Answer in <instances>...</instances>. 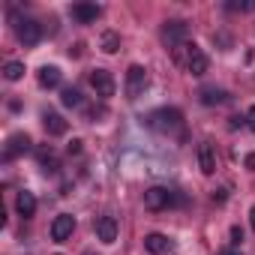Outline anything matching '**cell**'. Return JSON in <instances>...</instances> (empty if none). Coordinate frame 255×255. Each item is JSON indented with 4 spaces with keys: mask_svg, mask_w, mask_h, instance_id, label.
Here are the masks:
<instances>
[{
    "mask_svg": "<svg viewBox=\"0 0 255 255\" xmlns=\"http://www.w3.org/2000/svg\"><path fill=\"white\" fill-rule=\"evenodd\" d=\"M78 150H81V141H78V138H75V141H69V153H78Z\"/></svg>",
    "mask_w": 255,
    "mask_h": 255,
    "instance_id": "25",
    "label": "cell"
},
{
    "mask_svg": "<svg viewBox=\"0 0 255 255\" xmlns=\"http://www.w3.org/2000/svg\"><path fill=\"white\" fill-rule=\"evenodd\" d=\"M99 15H102V6H96V3H75L72 6V18H78L81 24H93Z\"/></svg>",
    "mask_w": 255,
    "mask_h": 255,
    "instance_id": "10",
    "label": "cell"
},
{
    "mask_svg": "<svg viewBox=\"0 0 255 255\" xmlns=\"http://www.w3.org/2000/svg\"><path fill=\"white\" fill-rule=\"evenodd\" d=\"M240 240H243V228L234 225V228H231V243H240Z\"/></svg>",
    "mask_w": 255,
    "mask_h": 255,
    "instance_id": "22",
    "label": "cell"
},
{
    "mask_svg": "<svg viewBox=\"0 0 255 255\" xmlns=\"http://www.w3.org/2000/svg\"><path fill=\"white\" fill-rule=\"evenodd\" d=\"M39 165H42V171H48V174H54L60 165H57V156H54V150L51 147H39Z\"/></svg>",
    "mask_w": 255,
    "mask_h": 255,
    "instance_id": "17",
    "label": "cell"
},
{
    "mask_svg": "<svg viewBox=\"0 0 255 255\" xmlns=\"http://www.w3.org/2000/svg\"><path fill=\"white\" fill-rule=\"evenodd\" d=\"M147 126L153 132H162V135H174L183 129V114L177 108H156L150 117H147Z\"/></svg>",
    "mask_w": 255,
    "mask_h": 255,
    "instance_id": "1",
    "label": "cell"
},
{
    "mask_svg": "<svg viewBox=\"0 0 255 255\" xmlns=\"http://www.w3.org/2000/svg\"><path fill=\"white\" fill-rule=\"evenodd\" d=\"M90 87L96 90L99 99H111L114 90H117V84H114V78H111L108 69H93V72H90Z\"/></svg>",
    "mask_w": 255,
    "mask_h": 255,
    "instance_id": "4",
    "label": "cell"
},
{
    "mask_svg": "<svg viewBox=\"0 0 255 255\" xmlns=\"http://www.w3.org/2000/svg\"><path fill=\"white\" fill-rule=\"evenodd\" d=\"M27 150H30V138H27L24 132H15V135H9V141H6L3 159H15V156H21V153H27Z\"/></svg>",
    "mask_w": 255,
    "mask_h": 255,
    "instance_id": "8",
    "label": "cell"
},
{
    "mask_svg": "<svg viewBox=\"0 0 255 255\" xmlns=\"http://www.w3.org/2000/svg\"><path fill=\"white\" fill-rule=\"evenodd\" d=\"M249 222H252V231H255V207L249 210Z\"/></svg>",
    "mask_w": 255,
    "mask_h": 255,
    "instance_id": "27",
    "label": "cell"
},
{
    "mask_svg": "<svg viewBox=\"0 0 255 255\" xmlns=\"http://www.w3.org/2000/svg\"><path fill=\"white\" fill-rule=\"evenodd\" d=\"M3 75H6L9 81H18V78L24 75V63H21V60H9V63L3 66Z\"/></svg>",
    "mask_w": 255,
    "mask_h": 255,
    "instance_id": "18",
    "label": "cell"
},
{
    "mask_svg": "<svg viewBox=\"0 0 255 255\" xmlns=\"http://www.w3.org/2000/svg\"><path fill=\"white\" fill-rule=\"evenodd\" d=\"M198 96H201V105H219V102L228 99V93H225L222 87H204Z\"/></svg>",
    "mask_w": 255,
    "mask_h": 255,
    "instance_id": "16",
    "label": "cell"
},
{
    "mask_svg": "<svg viewBox=\"0 0 255 255\" xmlns=\"http://www.w3.org/2000/svg\"><path fill=\"white\" fill-rule=\"evenodd\" d=\"M60 102H63L66 108H78V105H81V93H78L75 87H66V90L60 93Z\"/></svg>",
    "mask_w": 255,
    "mask_h": 255,
    "instance_id": "19",
    "label": "cell"
},
{
    "mask_svg": "<svg viewBox=\"0 0 255 255\" xmlns=\"http://www.w3.org/2000/svg\"><path fill=\"white\" fill-rule=\"evenodd\" d=\"M84 255H96V252H84Z\"/></svg>",
    "mask_w": 255,
    "mask_h": 255,
    "instance_id": "28",
    "label": "cell"
},
{
    "mask_svg": "<svg viewBox=\"0 0 255 255\" xmlns=\"http://www.w3.org/2000/svg\"><path fill=\"white\" fill-rule=\"evenodd\" d=\"M174 204H183V198H180L174 189L150 186V189L144 192V207H147V210H165V207H174Z\"/></svg>",
    "mask_w": 255,
    "mask_h": 255,
    "instance_id": "2",
    "label": "cell"
},
{
    "mask_svg": "<svg viewBox=\"0 0 255 255\" xmlns=\"http://www.w3.org/2000/svg\"><path fill=\"white\" fill-rule=\"evenodd\" d=\"M243 162H246V168H249V171H255V153H249Z\"/></svg>",
    "mask_w": 255,
    "mask_h": 255,
    "instance_id": "24",
    "label": "cell"
},
{
    "mask_svg": "<svg viewBox=\"0 0 255 255\" xmlns=\"http://www.w3.org/2000/svg\"><path fill=\"white\" fill-rule=\"evenodd\" d=\"M72 231H75V216H72V213H60V216H54V222H51V240L63 243V240L72 237Z\"/></svg>",
    "mask_w": 255,
    "mask_h": 255,
    "instance_id": "6",
    "label": "cell"
},
{
    "mask_svg": "<svg viewBox=\"0 0 255 255\" xmlns=\"http://www.w3.org/2000/svg\"><path fill=\"white\" fill-rule=\"evenodd\" d=\"M93 228H96V237L102 243H114L117 240V219L114 216H99Z\"/></svg>",
    "mask_w": 255,
    "mask_h": 255,
    "instance_id": "9",
    "label": "cell"
},
{
    "mask_svg": "<svg viewBox=\"0 0 255 255\" xmlns=\"http://www.w3.org/2000/svg\"><path fill=\"white\" fill-rule=\"evenodd\" d=\"M60 78H63V72H60L57 66H42V69H39V84H42V87H48V90H51V87H57V84H60Z\"/></svg>",
    "mask_w": 255,
    "mask_h": 255,
    "instance_id": "15",
    "label": "cell"
},
{
    "mask_svg": "<svg viewBox=\"0 0 255 255\" xmlns=\"http://www.w3.org/2000/svg\"><path fill=\"white\" fill-rule=\"evenodd\" d=\"M117 48H120V36H117V33H111V30H108V33H102V51H105V54H114Z\"/></svg>",
    "mask_w": 255,
    "mask_h": 255,
    "instance_id": "20",
    "label": "cell"
},
{
    "mask_svg": "<svg viewBox=\"0 0 255 255\" xmlns=\"http://www.w3.org/2000/svg\"><path fill=\"white\" fill-rule=\"evenodd\" d=\"M15 36H18L24 45H36L39 36H42V24H39L36 18H21V21L15 24Z\"/></svg>",
    "mask_w": 255,
    "mask_h": 255,
    "instance_id": "5",
    "label": "cell"
},
{
    "mask_svg": "<svg viewBox=\"0 0 255 255\" xmlns=\"http://www.w3.org/2000/svg\"><path fill=\"white\" fill-rule=\"evenodd\" d=\"M219 255H243V252H237V249H222Z\"/></svg>",
    "mask_w": 255,
    "mask_h": 255,
    "instance_id": "26",
    "label": "cell"
},
{
    "mask_svg": "<svg viewBox=\"0 0 255 255\" xmlns=\"http://www.w3.org/2000/svg\"><path fill=\"white\" fill-rule=\"evenodd\" d=\"M42 126H45L48 135H63L66 132V120L57 111H42Z\"/></svg>",
    "mask_w": 255,
    "mask_h": 255,
    "instance_id": "12",
    "label": "cell"
},
{
    "mask_svg": "<svg viewBox=\"0 0 255 255\" xmlns=\"http://www.w3.org/2000/svg\"><path fill=\"white\" fill-rule=\"evenodd\" d=\"M144 87H147V69L138 66V63H132L129 69H126V96L138 99L144 93Z\"/></svg>",
    "mask_w": 255,
    "mask_h": 255,
    "instance_id": "3",
    "label": "cell"
},
{
    "mask_svg": "<svg viewBox=\"0 0 255 255\" xmlns=\"http://www.w3.org/2000/svg\"><path fill=\"white\" fill-rule=\"evenodd\" d=\"M15 210H18L24 219H30V216L36 213V195L27 192V189H21V192L15 195Z\"/></svg>",
    "mask_w": 255,
    "mask_h": 255,
    "instance_id": "13",
    "label": "cell"
},
{
    "mask_svg": "<svg viewBox=\"0 0 255 255\" xmlns=\"http://www.w3.org/2000/svg\"><path fill=\"white\" fill-rule=\"evenodd\" d=\"M225 198H228V189H216L213 192V201H225Z\"/></svg>",
    "mask_w": 255,
    "mask_h": 255,
    "instance_id": "23",
    "label": "cell"
},
{
    "mask_svg": "<svg viewBox=\"0 0 255 255\" xmlns=\"http://www.w3.org/2000/svg\"><path fill=\"white\" fill-rule=\"evenodd\" d=\"M144 249L150 255H165L168 252V237L165 234H147L144 237Z\"/></svg>",
    "mask_w": 255,
    "mask_h": 255,
    "instance_id": "14",
    "label": "cell"
},
{
    "mask_svg": "<svg viewBox=\"0 0 255 255\" xmlns=\"http://www.w3.org/2000/svg\"><path fill=\"white\" fill-rule=\"evenodd\" d=\"M186 33H189V24L186 21H168L165 27H162V39L168 42V45H183V39H186Z\"/></svg>",
    "mask_w": 255,
    "mask_h": 255,
    "instance_id": "7",
    "label": "cell"
},
{
    "mask_svg": "<svg viewBox=\"0 0 255 255\" xmlns=\"http://www.w3.org/2000/svg\"><path fill=\"white\" fill-rule=\"evenodd\" d=\"M198 165H201L204 174H213L216 171V150H213L210 141H201L198 144Z\"/></svg>",
    "mask_w": 255,
    "mask_h": 255,
    "instance_id": "11",
    "label": "cell"
},
{
    "mask_svg": "<svg viewBox=\"0 0 255 255\" xmlns=\"http://www.w3.org/2000/svg\"><path fill=\"white\" fill-rule=\"evenodd\" d=\"M246 126H249V129L255 132V105H252V108L246 111Z\"/></svg>",
    "mask_w": 255,
    "mask_h": 255,
    "instance_id": "21",
    "label": "cell"
}]
</instances>
